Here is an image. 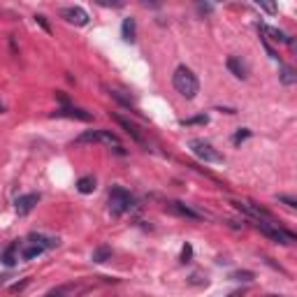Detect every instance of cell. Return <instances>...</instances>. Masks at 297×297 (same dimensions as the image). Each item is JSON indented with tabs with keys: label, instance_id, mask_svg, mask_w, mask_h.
I'll return each mask as SVG.
<instances>
[{
	"label": "cell",
	"instance_id": "obj_1",
	"mask_svg": "<svg viewBox=\"0 0 297 297\" xmlns=\"http://www.w3.org/2000/svg\"><path fill=\"white\" fill-rule=\"evenodd\" d=\"M172 84H174V91L179 93V96H184L186 100H193V98L200 93V81H197V77L193 75L191 67H186V65H179L174 70Z\"/></svg>",
	"mask_w": 297,
	"mask_h": 297
},
{
	"label": "cell",
	"instance_id": "obj_2",
	"mask_svg": "<svg viewBox=\"0 0 297 297\" xmlns=\"http://www.w3.org/2000/svg\"><path fill=\"white\" fill-rule=\"evenodd\" d=\"M132 207H135V197H132L123 186H114L109 191V212H111V216H121V214H126L128 209H132Z\"/></svg>",
	"mask_w": 297,
	"mask_h": 297
},
{
	"label": "cell",
	"instance_id": "obj_3",
	"mask_svg": "<svg viewBox=\"0 0 297 297\" xmlns=\"http://www.w3.org/2000/svg\"><path fill=\"white\" fill-rule=\"evenodd\" d=\"M256 227L267 237V239H272L277 244H292L295 242V235L283 227H279V223H272V221H258Z\"/></svg>",
	"mask_w": 297,
	"mask_h": 297
},
{
	"label": "cell",
	"instance_id": "obj_4",
	"mask_svg": "<svg viewBox=\"0 0 297 297\" xmlns=\"http://www.w3.org/2000/svg\"><path fill=\"white\" fill-rule=\"evenodd\" d=\"M93 283L88 281H70V283H61V286L51 288L44 297H81L86 290H91Z\"/></svg>",
	"mask_w": 297,
	"mask_h": 297
},
{
	"label": "cell",
	"instance_id": "obj_5",
	"mask_svg": "<svg viewBox=\"0 0 297 297\" xmlns=\"http://www.w3.org/2000/svg\"><path fill=\"white\" fill-rule=\"evenodd\" d=\"M188 146H191V151L195 153L202 163H223V161H225L223 153H218L216 149H214L209 142H204V140H191V142H188Z\"/></svg>",
	"mask_w": 297,
	"mask_h": 297
},
{
	"label": "cell",
	"instance_id": "obj_6",
	"mask_svg": "<svg viewBox=\"0 0 297 297\" xmlns=\"http://www.w3.org/2000/svg\"><path fill=\"white\" fill-rule=\"evenodd\" d=\"M96 142H102V144H109V146L111 144L121 146L119 144V137H116L111 130H86L77 137L75 144H96Z\"/></svg>",
	"mask_w": 297,
	"mask_h": 297
},
{
	"label": "cell",
	"instance_id": "obj_7",
	"mask_svg": "<svg viewBox=\"0 0 297 297\" xmlns=\"http://www.w3.org/2000/svg\"><path fill=\"white\" fill-rule=\"evenodd\" d=\"M54 119H75V121H93V114L91 111L81 109V107H58V109L54 111Z\"/></svg>",
	"mask_w": 297,
	"mask_h": 297
},
{
	"label": "cell",
	"instance_id": "obj_8",
	"mask_svg": "<svg viewBox=\"0 0 297 297\" xmlns=\"http://www.w3.org/2000/svg\"><path fill=\"white\" fill-rule=\"evenodd\" d=\"M232 207L244 212L246 216L258 218V221H272V214L267 212V209H262L260 204H253V202H232Z\"/></svg>",
	"mask_w": 297,
	"mask_h": 297
},
{
	"label": "cell",
	"instance_id": "obj_9",
	"mask_svg": "<svg viewBox=\"0 0 297 297\" xmlns=\"http://www.w3.org/2000/svg\"><path fill=\"white\" fill-rule=\"evenodd\" d=\"M40 202V195L37 193H28V195H21L14 200V212L19 216H26V214H31L35 209V204Z\"/></svg>",
	"mask_w": 297,
	"mask_h": 297
},
{
	"label": "cell",
	"instance_id": "obj_10",
	"mask_svg": "<svg viewBox=\"0 0 297 297\" xmlns=\"http://www.w3.org/2000/svg\"><path fill=\"white\" fill-rule=\"evenodd\" d=\"M61 19H65L67 24H75V26H86V24H88V14H86V10H81V7H77V5L63 7Z\"/></svg>",
	"mask_w": 297,
	"mask_h": 297
},
{
	"label": "cell",
	"instance_id": "obj_11",
	"mask_svg": "<svg viewBox=\"0 0 297 297\" xmlns=\"http://www.w3.org/2000/svg\"><path fill=\"white\" fill-rule=\"evenodd\" d=\"M167 209H170V212H174V214H179V216H184V218H191V221H200V218H204L200 212H195V209H191L188 204L176 202V200L170 202V204H167Z\"/></svg>",
	"mask_w": 297,
	"mask_h": 297
},
{
	"label": "cell",
	"instance_id": "obj_12",
	"mask_svg": "<svg viewBox=\"0 0 297 297\" xmlns=\"http://www.w3.org/2000/svg\"><path fill=\"white\" fill-rule=\"evenodd\" d=\"M19 258H21V244L14 242V244H10V246L3 251L0 260H3V265H5V267H14L16 262H19Z\"/></svg>",
	"mask_w": 297,
	"mask_h": 297
},
{
	"label": "cell",
	"instance_id": "obj_13",
	"mask_svg": "<svg viewBox=\"0 0 297 297\" xmlns=\"http://www.w3.org/2000/svg\"><path fill=\"white\" fill-rule=\"evenodd\" d=\"M114 121H116V123H119V126H121V128H123V130H126V132H128V135H130V137H132V140H135V142H140V144H144V137H142L140 128H137V126H135V123L126 121V119H123V116H116V114H114Z\"/></svg>",
	"mask_w": 297,
	"mask_h": 297
},
{
	"label": "cell",
	"instance_id": "obj_14",
	"mask_svg": "<svg viewBox=\"0 0 297 297\" xmlns=\"http://www.w3.org/2000/svg\"><path fill=\"white\" fill-rule=\"evenodd\" d=\"M42 253H44V248L35 242H28V239H26V242L21 244V260H33V258L42 256Z\"/></svg>",
	"mask_w": 297,
	"mask_h": 297
},
{
	"label": "cell",
	"instance_id": "obj_15",
	"mask_svg": "<svg viewBox=\"0 0 297 297\" xmlns=\"http://www.w3.org/2000/svg\"><path fill=\"white\" fill-rule=\"evenodd\" d=\"M28 242H35V244H40L42 248H56L58 246V239L56 237H47V235H42V232H33L31 237H28Z\"/></svg>",
	"mask_w": 297,
	"mask_h": 297
},
{
	"label": "cell",
	"instance_id": "obj_16",
	"mask_svg": "<svg viewBox=\"0 0 297 297\" xmlns=\"http://www.w3.org/2000/svg\"><path fill=\"white\" fill-rule=\"evenodd\" d=\"M227 70L232 72V75L237 77V79H246V65H244L242 61H239V58H237V56H230V58H227Z\"/></svg>",
	"mask_w": 297,
	"mask_h": 297
},
{
	"label": "cell",
	"instance_id": "obj_17",
	"mask_svg": "<svg viewBox=\"0 0 297 297\" xmlns=\"http://www.w3.org/2000/svg\"><path fill=\"white\" fill-rule=\"evenodd\" d=\"M260 31L265 33V35H269V40H274V42H286V44H292L290 37H288L283 31L274 28V26H260Z\"/></svg>",
	"mask_w": 297,
	"mask_h": 297
},
{
	"label": "cell",
	"instance_id": "obj_18",
	"mask_svg": "<svg viewBox=\"0 0 297 297\" xmlns=\"http://www.w3.org/2000/svg\"><path fill=\"white\" fill-rule=\"evenodd\" d=\"M135 19L132 16H128V19H123V26H121V33H123V40L126 42H135Z\"/></svg>",
	"mask_w": 297,
	"mask_h": 297
},
{
	"label": "cell",
	"instance_id": "obj_19",
	"mask_svg": "<svg viewBox=\"0 0 297 297\" xmlns=\"http://www.w3.org/2000/svg\"><path fill=\"white\" fill-rule=\"evenodd\" d=\"M77 191H79L81 195L93 193V191H96V179H93V176H81L79 181H77Z\"/></svg>",
	"mask_w": 297,
	"mask_h": 297
},
{
	"label": "cell",
	"instance_id": "obj_20",
	"mask_svg": "<svg viewBox=\"0 0 297 297\" xmlns=\"http://www.w3.org/2000/svg\"><path fill=\"white\" fill-rule=\"evenodd\" d=\"M111 258V248L109 246H98L96 251L91 253V260L93 262H107Z\"/></svg>",
	"mask_w": 297,
	"mask_h": 297
},
{
	"label": "cell",
	"instance_id": "obj_21",
	"mask_svg": "<svg viewBox=\"0 0 297 297\" xmlns=\"http://www.w3.org/2000/svg\"><path fill=\"white\" fill-rule=\"evenodd\" d=\"M281 81L286 86H292L297 81V77H295V72L290 70V67H281Z\"/></svg>",
	"mask_w": 297,
	"mask_h": 297
},
{
	"label": "cell",
	"instance_id": "obj_22",
	"mask_svg": "<svg viewBox=\"0 0 297 297\" xmlns=\"http://www.w3.org/2000/svg\"><path fill=\"white\" fill-rule=\"evenodd\" d=\"M248 135H251V130H248V128H239V130L235 132V137H232V142H235V144H242Z\"/></svg>",
	"mask_w": 297,
	"mask_h": 297
},
{
	"label": "cell",
	"instance_id": "obj_23",
	"mask_svg": "<svg viewBox=\"0 0 297 297\" xmlns=\"http://www.w3.org/2000/svg\"><path fill=\"white\" fill-rule=\"evenodd\" d=\"M207 121H209V119L202 114V116H193V119H186V121H181V123H184V126H202V123H207Z\"/></svg>",
	"mask_w": 297,
	"mask_h": 297
},
{
	"label": "cell",
	"instance_id": "obj_24",
	"mask_svg": "<svg viewBox=\"0 0 297 297\" xmlns=\"http://www.w3.org/2000/svg\"><path fill=\"white\" fill-rule=\"evenodd\" d=\"M232 279H237V281H253V272H235Z\"/></svg>",
	"mask_w": 297,
	"mask_h": 297
},
{
	"label": "cell",
	"instance_id": "obj_25",
	"mask_svg": "<svg viewBox=\"0 0 297 297\" xmlns=\"http://www.w3.org/2000/svg\"><path fill=\"white\" fill-rule=\"evenodd\" d=\"M35 24H40L42 28H44V33H51V26H49V21H47V16L35 14Z\"/></svg>",
	"mask_w": 297,
	"mask_h": 297
},
{
	"label": "cell",
	"instance_id": "obj_26",
	"mask_svg": "<svg viewBox=\"0 0 297 297\" xmlns=\"http://www.w3.org/2000/svg\"><path fill=\"white\" fill-rule=\"evenodd\" d=\"M191 256H193V246L186 244V246L181 248V262H191Z\"/></svg>",
	"mask_w": 297,
	"mask_h": 297
},
{
	"label": "cell",
	"instance_id": "obj_27",
	"mask_svg": "<svg viewBox=\"0 0 297 297\" xmlns=\"http://www.w3.org/2000/svg\"><path fill=\"white\" fill-rule=\"evenodd\" d=\"M277 200H279V202H286V204H288V207H290V209H295V207H297V202H295V200H292V197H286V195H279V197H277Z\"/></svg>",
	"mask_w": 297,
	"mask_h": 297
},
{
	"label": "cell",
	"instance_id": "obj_28",
	"mask_svg": "<svg viewBox=\"0 0 297 297\" xmlns=\"http://www.w3.org/2000/svg\"><path fill=\"white\" fill-rule=\"evenodd\" d=\"M26 286H28V279H24L21 283H14V286H12V290H14V292H16V290H24Z\"/></svg>",
	"mask_w": 297,
	"mask_h": 297
},
{
	"label": "cell",
	"instance_id": "obj_29",
	"mask_svg": "<svg viewBox=\"0 0 297 297\" xmlns=\"http://www.w3.org/2000/svg\"><path fill=\"white\" fill-rule=\"evenodd\" d=\"M260 7H262L265 12H269V14H274V10H277L274 5H267V3H260Z\"/></svg>",
	"mask_w": 297,
	"mask_h": 297
},
{
	"label": "cell",
	"instance_id": "obj_30",
	"mask_svg": "<svg viewBox=\"0 0 297 297\" xmlns=\"http://www.w3.org/2000/svg\"><path fill=\"white\" fill-rule=\"evenodd\" d=\"M191 283H204V281H202L200 274H193V277H191Z\"/></svg>",
	"mask_w": 297,
	"mask_h": 297
},
{
	"label": "cell",
	"instance_id": "obj_31",
	"mask_svg": "<svg viewBox=\"0 0 297 297\" xmlns=\"http://www.w3.org/2000/svg\"><path fill=\"white\" fill-rule=\"evenodd\" d=\"M197 10H200V12H212V5H200Z\"/></svg>",
	"mask_w": 297,
	"mask_h": 297
},
{
	"label": "cell",
	"instance_id": "obj_32",
	"mask_svg": "<svg viewBox=\"0 0 297 297\" xmlns=\"http://www.w3.org/2000/svg\"><path fill=\"white\" fill-rule=\"evenodd\" d=\"M7 279H10V277H7V274H3V277H0V286H3V283H7Z\"/></svg>",
	"mask_w": 297,
	"mask_h": 297
},
{
	"label": "cell",
	"instance_id": "obj_33",
	"mask_svg": "<svg viewBox=\"0 0 297 297\" xmlns=\"http://www.w3.org/2000/svg\"><path fill=\"white\" fill-rule=\"evenodd\" d=\"M3 111H5V105H3V102H0V114H3Z\"/></svg>",
	"mask_w": 297,
	"mask_h": 297
},
{
	"label": "cell",
	"instance_id": "obj_34",
	"mask_svg": "<svg viewBox=\"0 0 297 297\" xmlns=\"http://www.w3.org/2000/svg\"><path fill=\"white\" fill-rule=\"evenodd\" d=\"M227 297H239V292H232V295H227Z\"/></svg>",
	"mask_w": 297,
	"mask_h": 297
},
{
	"label": "cell",
	"instance_id": "obj_35",
	"mask_svg": "<svg viewBox=\"0 0 297 297\" xmlns=\"http://www.w3.org/2000/svg\"><path fill=\"white\" fill-rule=\"evenodd\" d=\"M265 297H281V295H265Z\"/></svg>",
	"mask_w": 297,
	"mask_h": 297
}]
</instances>
